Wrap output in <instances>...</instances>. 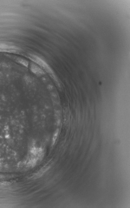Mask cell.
<instances>
[{
    "mask_svg": "<svg viewBox=\"0 0 130 208\" xmlns=\"http://www.w3.org/2000/svg\"><path fill=\"white\" fill-rule=\"evenodd\" d=\"M29 57L36 65H38L39 66H41V68L43 69L45 71L48 72L50 75L51 77L54 79V80L58 84L57 78H56V76L54 74L52 70L50 67V66L47 63V62H45V61L43 59H41L40 57L35 55H29Z\"/></svg>",
    "mask_w": 130,
    "mask_h": 208,
    "instance_id": "6da1fadb",
    "label": "cell"
},
{
    "mask_svg": "<svg viewBox=\"0 0 130 208\" xmlns=\"http://www.w3.org/2000/svg\"><path fill=\"white\" fill-rule=\"evenodd\" d=\"M31 70L32 72H33L38 76H42L45 74V72L42 68H41L36 64L32 63L31 65Z\"/></svg>",
    "mask_w": 130,
    "mask_h": 208,
    "instance_id": "7a4b0ae2",
    "label": "cell"
},
{
    "mask_svg": "<svg viewBox=\"0 0 130 208\" xmlns=\"http://www.w3.org/2000/svg\"><path fill=\"white\" fill-rule=\"evenodd\" d=\"M58 135V132H56L55 134H54V138H53V143H54V142L56 140V137H57Z\"/></svg>",
    "mask_w": 130,
    "mask_h": 208,
    "instance_id": "3957f363",
    "label": "cell"
}]
</instances>
